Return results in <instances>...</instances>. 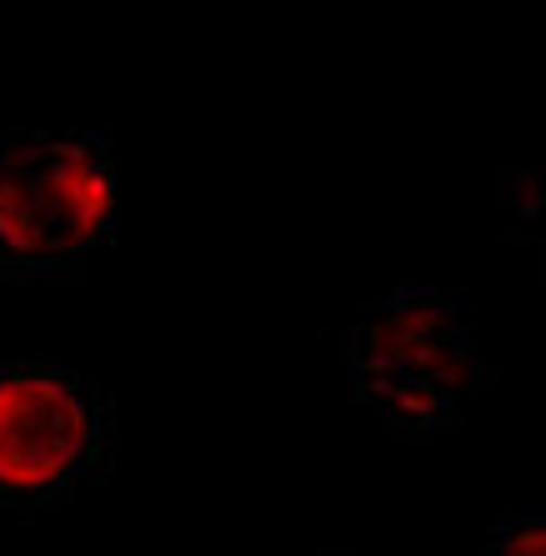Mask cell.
I'll return each mask as SVG.
<instances>
[{
  "mask_svg": "<svg viewBox=\"0 0 546 556\" xmlns=\"http://www.w3.org/2000/svg\"><path fill=\"white\" fill-rule=\"evenodd\" d=\"M482 556H546V511L526 506L501 517L482 542Z\"/></svg>",
  "mask_w": 546,
  "mask_h": 556,
  "instance_id": "cell-5",
  "label": "cell"
},
{
  "mask_svg": "<svg viewBox=\"0 0 546 556\" xmlns=\"http://www.w3.org/2000/svg\"><path fill=\"white\" fill-rule=\"evenodd\" d=\"M501 211L517 241H526L536 256V271L546 281V166H521L501 170Z\"/></svg>",
  "mask_w": 546,
  "mask_h": 556,
  "instance_id": "cell-4",
  "label": "cell"
},
{
  "mask_svg": "<svg viewBox=\"0 0 546 556\" xmlns=\"http://www.w3.org/2000/svg\"><path fill=\"white\" fill-rule=\"evenodd\" d=\"M116 231V161L105 130L0 136V276L80 281Z\"/></svg>",
  "mask_w": 546,
  "mask_h": 556,
  "instance_id": "cell-2",
  "label": "cell"
},
{
  "mask_svg": "<svg viewBox=\"0 0 546 556\" xmlns=\"http://www.w3.org/2000/svg\"><path fill=\"white\" fill-rule=\"evenodd\" d=\"M326 556H346V552H326Z\"/></svg>",
  "mask_w": 546,
  "mask_h": 556,
  "instance_id": "cell-6",
  "label": "cell"
},
{
  "mask_svg": "<svg viewBox=\"0 0 546 556\" xmlns=\"http://www.w3.org/2000/svg\"><path fill=\"white\" fill-rule=\"evenodd\" d=\"M111 396L46 356H0V511L65 506L111 466Z\"/></svg>",
  "mask_w": 546,
  "mask_h": 556,
  "instance_id": "cell-3",
  "label": "cell"
},
{
  "mask_svg": "<svg viewBox=\"0 0 546 556\" xmlns=\"http://www.w3.org/2000/svg\"><path fill=\"white\" fill-rule=\"evenodd\" d=\"M346 371L356 402L396 441H436L461 431L471 396L486 387L477 356L471 296L402 286L366 301L346 331Z\"/></svg>",
  "mask_w": 546,
  "mask_h": 556,
  "instance_id": "cell-1",
  "label": "cell"
}]
</instances>
